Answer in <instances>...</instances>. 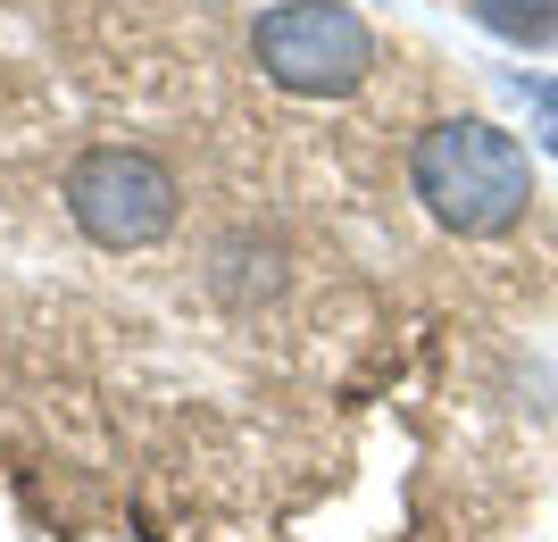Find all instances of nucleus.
<instances>
[{
    "label": "nucleus",
    "mask_w": 558,
    "mask_h": 542,
    "mask_svg": "<svg viewBox=\"0 0 558 542\" xmlns=\"http://www.w3.org/2000/svg\"><path fill=\"white\" fill-rule=\"evenodd\" d=\"M409 184L434 209V226H450L466 242L509 234L517 217L534 209V159H525V142L484 125V118L425 125L417 150H409Z\"/></svg>",
    "instance_id": "obj_1"
},
{
    "label": "nucleus",
    "mask_w": 558,
    "mask_h": 542,
    "mask_svg": "<svg viewBox=\"0 0 558 542\" xmlns=\"http://www.w3.org/2000/svg\"><path fill=\"white\" fill-rule=\"evenodd\" d=\"M251 59L276 93L342 100V93L367 84L375 34L350 0H276V9H258V25H251Z\"/></svg>",
    "instance_id": "obj_2"
},
{
    "label": "nucleus",
    "mask_w": 558,
    "mask_h": 542,
    "mask_svg": "<svg viewBox=\"0 0 558 542\" xmlns=\"http://www.w3.org/2000/svg\"><path fill=\"white\" fill-rule=\"evenodd\" d=\"M175 209H184V192H175L167 159H150L134 142H100L68 167V217L93 251H117V260L150 251L175 234Z\"/></svg>",
    "instance_id": "obj_3"
},
{
    "label": "nucleus",
    "mask_w": 558,
    "mask_h": 542,
    "mask_svg": "<svg viewBox=\"0 0 558 542\" xmlns=\"http://www.w3.org/2000/svg\"><path fill=\"white\" fill-rule=\"evenodd\" d=\"M500 43H558V0H475Z\"/></svg>",
    "instance_id": "obj_4"
}]
</instances>
